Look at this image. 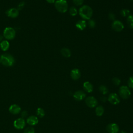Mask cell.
Here are the masks:
<instances>
[{"label": "cell", "mask_w": 133, "mask_h": 133, "mask_svg": "<svg viewBox=\"0 0 133 133\" xmlns=\"http://www.w3.org/2000/svg\"><path fill=\"white\" fill-rule=\"evenodd\" d=\"M93 14L92 8L88 5H83L79 9V15L84 20H89Z\"/></svg>", "instance_id": "1"}, {"label": "cell", "mask_w": 133, "mask_h": 133, "mask_svg": "<svg viewBox=\"0 0 133 133\" xmlns=\"http://www.w3.org/2000/svg\"><path fill=\"white\" fill-rule=\"evenodd\" d=\"M1 62L5 66H11L15 63V59L12 56L9 54H4L1 57Z\"/></svg>", "instance_id": "2"}, {"label": "cell", "mask_w": 133, "mask_h": 133, "mask_svg": "<svg viewBox=\"0 0 133 133\" xmlns=\"http://www.w3.org/2000/svg\"><path fill=\"white\" fill-rule=\"evenodd\" d=\"M56 9L60 12L64 13L68 9V5L66 0H57L55 2Z\"/></svg>", "instance_id": "3"}, {"label": "cell", "mask_w": 133, "mask_h": 133, "mask_svg": "<svg viewBox=\"0 0 133 133\" xmlns=\"http://www.w3.org/2000/svg\"><path fill=\"white\" fill-rule=\"evenodd\" d=\"M118 93L120 97L124 99L128 98L131 95L129 88L126 86H121L118 90Z\"/></svg>", "instance_id": "4"}, {"label": "cell", "mask_w": 133, "mask_h": 133, "mask_svg": "<svg viewBox=\"0 0 133 133\" xmlns=\"http://www.w3.org/2000/svg\"><path fill=\"white\" fill-rule=\"evenodd\" d=\"M3 35L4 37L7 39H12L16 36V31L12 28L7 27L4 31Z\"/></svg>", "instance_id": "5"}, {"label": "cell", "mask_w": 133, "mask_h": 133, "mask_svg": "<svg viewBox=\"0 0 133 133\" xmlns=\"http://www.w3.org/2000/svg\"><path fill=\"white\" fill-rule=\"evenodd\" d=\"M86 104L90 108L96 107L98 105L97 100L93 96H88L85 99Z\"/></svg>", "instance_id": "6"}, {"label": "cell", "mask_w": 133, "mask_h": 133, "mask_svg": "<svg viewBox=\"0 0 133 133\" xmlns=\"http://www.w3.org/2000/svg\"><path fill=\"white\" fill-rule=\"evenodd\" d=\"M108 100L109 102L113 105L118 104L120 102V99L118 95L116 93H111L108 97Z\"/></svg>", "instance_id": "7"}, {"label": "cell", "mask_w": 133, "mask_h": 133, "mask_svg": "<svg viewBox=\"0 0 133 133\" xmlns=\"http://www.w3.org/2000/svg\"><path fill=\"white\" fill-rule=\"evenodd\" d=\"M111 26L113 30L116 32H121L124 29V28L123 23L119 20L113 21V22L112 23Z\"/></svg>", "instance_id": "8"}, {"label": "cell", "mask_w": 133, "mask_h": 133, "mask_svg": "<svg viewBox=\"0 0 133 133\" xmlns=\"http://www.w3.org/2000/svg\"><path fill=\"white\" fill-rule=\"evenodd\" d=\"M106 130L109 133H117L119 127L116 123H110L106 127Z\"/></svg>", "instance_id": "9"}, {"label": "cell", "mask_w": 133, "mask_h": 133, "mask_svg": "<svg viewBox=\"0 0 133 133\" xmlns=\"http://www.w3.org/2000/svg\"><path fill=\"white\" fill-rule=\"evenodd\" d=\"M25 122L23 118H19L14 121V127L18 129H23L25 126Z\"/></svg>", "instance_id": "10"}, {"label": "cell", "mask_w": 133, "mask_h": 133, "mask_svg": "<svg viewBox=\"0 0 133 133\" xmlns=\"http://www.w3.org/2000/svg\"><path fill=\"white\" fill-rule=\"evenodd\" d=\"M73 97L76 101H81L85 98L86 94L82 90H77L74 93Z\"/></svg>", "instance_id": "11"}, {"label": "cell", "mask_w": 133, "mask_h": 133, "mask_svg": "<svg viewBox=\"0 0 133 133\" xmlns=\"http://www.w3.org/2000/svg\"><path fill=\"white\" fill-rule=\"evenodd\" d=\"M81 74L80 71L78 69H73L70 73V76L72 79L73 80H77L81 77Z\"/></svg>", "instance_id": "12"}, {"label": "cell", "mask_w": 133, "mask_h": 133, "mask_svg": "<svg viewBox=\"0 0 133 133\" xmlns=\"http://www.w3.org/2000/svg\"><path fill=\"white\" fill-rule=\"evenodd\" d=\"M6 15L10 18H16L19 15V11L15 8H10L7 10Z\"/></svg>", "instance_id": "13"}, {"label": "cell", "mask_w": 133, "mask_h": 133, "mask_svg": "<svg viewBox=\"0 0 133 133\" xmlns=\"http://www.w3.org/2000/svg\"><path fill=\"white\" fill-rule=\"evenodd\" d=\"M9 112L13 114H17L20 113L21 108L17 104H12L9 108Z\"/></svg>", "instance_id": "14"}, {"label": "cell", "mask_w": 133, "mask_h": 133, "mask_svg": "<svg viewBox=\"0 0 133 133\" xmlns=\"http://www.w3.org/2000/svg\"><path fill=\"white\" fill-rule=\"evenodd\" d=\"M86 22L84 20H78L75 24L76 27L79 30H83L86 27Z\"/></svg>", "instance_id": "15"}, {"label": "cell", "mask_w": 133, "mask_h": 133, "mask_svg": "<svg viewBox=\"0 0 133 133\" xmlns=\"http://www.w3.org/2000/svg\"><path fill=\"white\" fill-rule=\"evenodd\" d=\"M26 122L30 125H35L38 123V120L36 116H30L28 118Z\"/></svg>", "instance_id": "16"}, {"label": "cell", "mask_w": 133, "mask_h": 133, "mask_svg": "<svg viewBox=\"0 0 133 133\" xmlns=\"http://www.w3.org/2000/svg\"><path fill=\"white\" fill-rule=\"evenodd\" d=\"M83 88L87 92H91L93 91V86L89 82H85L83 84Z\"/></svg>", "instance_id": "17"}, {"label": "cell", "mask_w": 133, "mask_h": 133, "mask_svg": "<svg viewBox=\"0 0 133 133\" xmlns=\"http://www.w3.org/2000/svg\"><path fill=\"white\" fill-rule=\"evenodd\" d=\"M60 51L61 55L64 57L69 58L71 56V52L70 50L67 48H62Z\"/></svg>", "instance_id": "18"}, {"label": "cell", "mask_w": 133, "mask_h": 133, "mask_svg": "<svg viewBox=\"0 0 133 133\" xmlns=\"http://www.w3.org/2000/svg\"><path fill=\"white\" fill-rule=\"evenodd\" d=\"M0 47L3 51H6L9 47V43L6 40L3 41L0 44Z\"/></svg>", "instance_id": "19"}, {"label": "cell", "mask_w": 133, "mask_h": 133, "mask_svg": "<svg viewBox=\"0 0 133 133\" xmlns=\"http://www.w3.org/2000/svg\"><path fill=\"white\" fill-rule=\"evenodd\" d=\"M104 112V109L102 105H99L96 107L95 110V113L97 116H102Z\"/></svg>", "instance_id": "20"}, {"label": "cell", "mask_w": 133, "mask_h": 133, "mask_svg": "<svg viewBox=\"0 0 133 133\" xmlns=\"http://www.w3.org/2000/svg\"><path fill=\"white\" fill-rule=\"evenodd\" d=\"M126 21L128 27L130 29H133V15L129 14L127 17Z\"/></svg>", "instance_id": "21"}, {"label": "cell", "mask_w": 133, "mask_h": 133, "mask_svg": "<svg viewBox=\"0 0 133 133\" xmlns=\"http://www.w3.org/2000/svg\"><path fill=\"white\" fill-rule=\"evenodd\" d=\"M99 91L103 95H105L108 94L109 90L107 87L104 85H100L99 88Z\"/></svg>", "instance_id": "22"}, {"label": "cell", "mask_w": 133, "mask_h": 133, "mask_svg": "<svg viewBox=\"0 0 133 133\" xmlns=\"http://www.w3.org/2000/svg\"><path fill=\"white\" fill-rule=\"evenodd\" d=\"M69 13L72 16H75L77 14V11L75 7L72 6L69 9Z\"/></svg>", "instance_id": "23"}, {"label": "cell", "mask_w": 133, "mask_h": 133, "mask_svg": "<svg viewBox=\"0 0 133 133\" xmlns=\"http://www.w3.org/2000/svg\"><path fill=\"white\" fill-rule=\"evenodd\" d=\"M130 14V11L127 9H123L120 11L121 15L123 17H127Z\"/></svg>", "instance_id": "24"}, {"label": "cell", "mask_w": 133, "mask_h": 133, "mask_svg": "<svg viewBox=\"0 0 133 133\" xmlns=\"http://www.w3.org/2000/svg\"><path fill=\"white\" fill-rule=\"evenodd\" d=\"M36 114L39 117H43L45 115V111L42 108H38L36 110Z\"/></svg>", "instance_id": "25"}, {"label": "cell", "mask_w": 133, "mask_h": 133, "mask_svg": "<svg viewBox=\"0 0 133 133\" xmlns=\"http://www.w3.org/2000/svg\"><path fill=\"white\" fill-rule=\"evenodd\" d=\"M87 25L90 28H91V29L94 28L96 26V22L94 20L89 19L88 21Z\"/></svg>", "instance_id": "26"}, {"label": "cell", "mask_w": 133, "mask_h": 133, "mask_svg": "<svg viewBox=\"0 0 133 133\" xmlns=\"http://www.w3.org/2000/svg\"><path fill=\"white\" fill-rule=\"evenodd\" d=\"M127 85L129 88H133V76H130L129 78L127 81Z\"/></svg>", "instance_id": "27"}, {"label": "cell", "mask_w": 133, "mask_h": 133, "mask_svg": "<svg viewBox=\"0 0 133 133\" xmlns=\"http://www.w3.org/2000/svg\"><path fill=\"white\" fill-rule=\"evenodd\" d=\"M112 83L116 86H118L121 83V80L117 77H114L112 79Z\"/></svg>", "instance_id": "28"}, {"label": "cell", "mask_w": 133, "mask_h": 133, "mask_svg": "<svg viewBox=\"0 0 133 133\" xmlns=\"http://www.w3.org/2000/svg\"><path fill=\"white\" fill-rule=\"evenodd\" d=\"M34 132H35V131L34 128L33 127H29L24 130L23 133H34Z\"/></svg>", "instance_id": "29"}, {"label": "cell", "mask_w": 133, "mask_h": 133, "mask_svg": "<svg viewBox=\"0 0 133 133\" xmlns=\"http://www.w3.org/2000/svg\"><path fill=\"white\" fill-rule=\"evenodd\" d=\"M74 4L76 6H81L84 3V0H73Z\"/></svg>", "instance_id": "30"}, {"label": "cell", "mask_w": 133, "mask_h": 133, "mask_svg": "<svg viewBox=\"0 0 133 133\" xmlns=\"http://www.w3.org/2000/svg\"><path fill=\"white\" fill-rule=\"evenodd\" d=\"M108 18L110 20H113L114 21L115 19V15L113 13H110L108 15Z\"/></svg>", "instance_id": "31"}, {"label": "cell", "mask_w": 133, "mask_h": 133, "mask_svg": "<svg viewBox=\"0 0 133 133\" xmlns=\"http://www.w3.org/2000/svg\"><path fill=\"white\" fill-rule=\"evenodd\" d=\"M24 5H25V3L24 2H21L18 6V10H21L24 6Z\"/></svg>", "instance_id": "32"}, {"label": "cell", "mask_w": 133, "mask_h": 133, "mask_svg": "<svg viewBox=\"0 0 133 133\" xmlns=\"http://www.w3.org/2000/svg\"><path fill=\"white\" fill-rule=\"evenodd\" d=\"M27 115H28V113H27L26 111H23V112H22V113H21V116H22V117L23 118H24V117H26Z\"/></svg>", "instance_id": "33"}, {"label": "cell", "mask_w": 133, "mask_h": 133, "mask_svg": "<svg viewBox=\"0 0 133 133\" xmlns=\"http://www.w3.org/2000/svg\"><path fill=\"white\" fill-rule=\"evenodd\" d=\"M100 99H101V100L102 101L105 102V101L107 100V98L105 97H101Z\"/></svg>", "instance_id": "34"}, {"label": "cell", "mask_w": 133, "mask_h": 133, "mask_svg": "<svg viewBox=\"0 0 133 133\" xmlns=\"http://www.w3.org/2000/svg\"><path fill=\"white\" fill-rule=\"evenodd\" d=\"M46 1L48 3H50V4H52V3H54L55 2V0H46Z\"/></svg>", "instance_id": "35"}, {"label": "cell", "mask_w": 133, "mask_h": 133, "mask_svg": "<svg viewBox=\"0 0 133 133\" xmlns=\"http://www.w3.org/2000/svg\"><path fill=\"white\" fill-rule=\"evenodd\" d=\"M2 39H3V36H2V35H0V41H2Z\"/></svg>", "instance_id": "36"}, {"label": "cell", "mask_w": 133, "mask_h": 133, "mask_svg": "<svg viewBox=\"0 0 133 133\" xmlns=\"http://www.w3.org/2000/svg\"><path fill=\"white\" fill-rule=\"evenodd\" d=\"M119 133H127V132H126V131H123V130H122V131H121Z\"/></svg>", "instance_id": "37"}, {"label": "cell", "mask_w": 133, "mask_h": 133, "mask_svg": "<svg viewBox=\"0 0 133 133\" xmlns=\"http://www.w3.org/2000/svg\"><path fill=\"white\" fill-rule=\"evenodd\" d=\"M130 1H132V2H133V0H130Z\"/></svg>", "instance_id": "38"}, {"label": "cell", "mask_w": 133, "mask_h": 133, "mask_svg": "<svg viewBox=\"0 0 133 133\" xmlns=\"http://www.w3.org/2000/svg\"><path fill=\"white\" fill-rule=\"evenodd\" d=\"M0 63H1V59H0Z\"/></svg>", "instance_id": "39"}]
</instances>
